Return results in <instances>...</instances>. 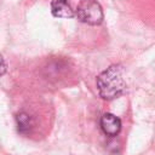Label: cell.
<instances>
[{
	"label": "cell",
	"mask_w": 155,
	"mask_h": 155,
	"mask_svg": "<svg viewBox=\"0 0 155 155\" xmlns=\"http://www.w3.org/2000/svg\"><path fill=\"white\" fill-rule=\"evenodd\" d=\"M99 125H101V128H102L103 133L109 136V137L116 136L121 130V120L111 113L103 114L102 117H101Z\"/></svg>",
	"instance_id": "obj_3"
},
{
	"label": "cell",
	"mask_w": 155,
	"mask_h": 155,
	"mask_svg": "<svg viewBox=\"0 0 155 155\" xmlns=\"http://www.w3.org/2000/svg\"><path fill=\"white\" fill-rule=\"evenodd\" d=\"M125 88L126 82L122 76V68L119 64L110 65L97 78V90L103 99L117 98L124 93Z\"/></svg>",
	"instance_id": "obj_1"
},
{
	"label": "cell",
	"mask_w": 155,
	"mask_h": 155,
	"mask_svg": "<svg viewBox=\"0 0 155 155\" xmlns=\"http://www.w3.org/2000/svg\"><path fill=\"white\" fill-rule=\"evenodd\" d=\"M75 16L88 25H99L104 19L103 8L96 0H81L75 10Z\"/></svg>",
	"instance_id": "obj_2"
},
{
	"label": "cell",
	"mask_w": 155,
	"mask_h": 155,
	"mask_svg": "<svg viewBox=\"0 0 155 155\" xmlns=\"http://www.w3.org/2000/svg\"><path fill=\"white\" fill-rule=\"evenodd\" d=\"M16 124H17V128H18V132L23 133V134H27L30 132V130L33 128L34 126V121H33V117L24 113V111H21L16 115Z\"/></svg>",
	"instance_id": "obj_5"
},
{
	"label": "cell",
	"mask_w": 155,
	"mask_h": 155,
	"mask_svg": "<svg viewBox=\"0 0 155 155\" xmlns=\"http://www.w3.org/2000/svg\"><path fill=\"white\" fill-rule=\"evenodd\" d=\"M51 13L56 18H73L75 16V11L71 8L68 0H52Z\"/></svg>",
	"instance_id": "obj_4"
}]
</instances>
